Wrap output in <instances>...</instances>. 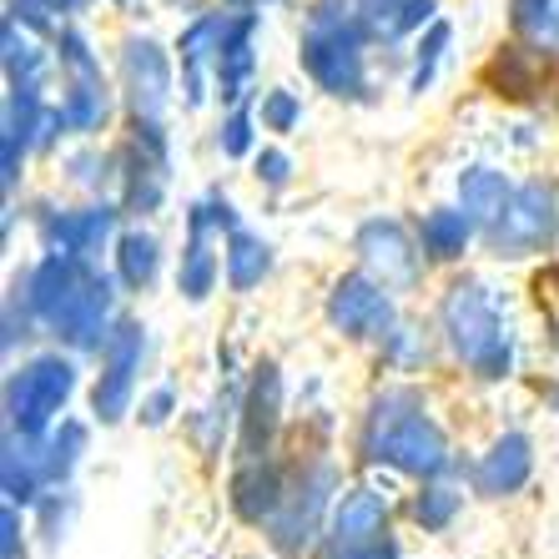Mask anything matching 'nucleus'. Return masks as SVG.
<instances>
[{
    "label": "nucleus",
    "instance_id": "obj_5",
    "mask_svg": "<svg viewBox=\"0 0 559 559\" xmlns=\"http://www.w3.org/2000/svg\"><path fill=\"white\" fill-rule=\"evenodd\" d=\"M328 312H333V323H338L343 333H383V328H389V302H383V293H378L368 277H343V283L333 287Z\"/></svg>",
    "mask_w": 559,
    "mask_h": 559
},
{
    "label": "nucleus",
    "instance_id": "obj_21",
    "mask_svg": "<svg viewBox=\"0 0 559 559\" xmlns=\"http://www.w3.org/2000/svg\"><path fill=\"white\" fill-rule=\"evenodd\" d=\"M343 559H393V549H389V539H378V545L358 549V555H343Z\"/></svg>",
    "mask_w": 559,
    "mask_h": 559
},
{
    "label": "nucleus",
    "instance_id": "obj_14",
    "mask_svg": "<svg viewBox=\"0 0 559 559\" xmlns=\"http://www.w3.org/2000/svg\"><path fill=\"white\" fill-rule=\"evenodd\" d=\"M273 418H277V373L273 368H262L258 378V389H252V408H248V454H258V443L267 439V429H273Z\"/></svg>",
    "mask_w": 559,
    "mask_h": 559
},
{
    "label": "nucleus",
    "instance_id": "obj_3",
    "mask_svg": "<svg viewBox=\"0 0 559 559\" xmlns=\"http://www.w3.org/2000/svg\"><path fill=\"white\" fill-rule=\"evenodd\" d=\"M66 393H71V368L61 358H40L31 364L26 373L11 383V418L21 433H36L46 429V418L66 404Z\"/></svg>",
    "mask_w": 559,
    "mask_h": 559
},
{
    "label": "nucleus",
    "instance_id": "obj_8",
    "mask_svg": "<svg viewBox=\"0 0 559 559\" xmlns=\"http://www.w3.org/2000/svg\"><path fill=\"white\" fill-rule=\"evenodd\" d=\"M358 248H364L368 267H373V273H383V283H408V277H414L408 242L399 237V227H383V222H373V227H364Z\"/></svg>",
    "mask_w": 559,
    "mask_h": 559
},
{
    "label": "nucleus",
    "instance_id": "obj_16",
    "mask_svg": "<svg viewBox=\"0 0 559 559\" xmlns=\"http://www.w3.org/2000/svg\"><path fill=\"white\" fill-rule=\"evenodd\" d=\"M182 287L192 298H202L212 287V252H207V217L192 222V248H187V262H182Z\"/></svg>",
    "mask_w": 559,
    "mask_h": 559
},
{
    "label": "nucleus",
    "instance_id": "obj_13",
    "mask_svg": "<svg viewBox=\"0 0 559 559\" xmlns=\"http://www.w3.org/2000/svg\"><path fill=\"white\" fill-rule=\"evenodd\" d=\"M323 484H328V474H318V479L308 484V499H293L287 514H277V545L283 549H298L302 539H308L312 514H318V504H323Z\"/></svg>",
    "mask_w": 559,
    "mask_h": 559
},
{
    "label": "nucleus",
    "instance_id": "obj_6",
    "mask_svg": "<svg viewBox=\"0 0 559 559\" xmlns=\"http://www.w3.org/2000/svg\"><path fill=\"white\" fill-rule=\"evenodd\" d=\"M378 534H383V499L373 489H353L333 520V555H358V549L378 545Z\"/></svg>",
    "mask_w": 559,
    "mask_h": 559
},
{
    "label": "nucleus",
    "instance_id": "obj_12",
    "mask_svg": "<svg viewBox=\"0 0 559 559\" xmlns=\"http://www.w3.org/2000/svg\"><path fill=\"white\" fill-rule=\"evenodd\" d=\"M106 233H111V212H81V217L56 222V242H61L66 252H76V258H92Z\"/></svg>",
    "mask_w": 559,
    "mask_h": 559
},
{
    "label": "nucleus",
    "instance_id": "obj_18",
    "mask_svg": "<svg viewBox=\"0 0 559 559\" xmlns=\"http://www.w3.org/2000/svg\"><path fill=\"white\" fill-rule=\"evenodd\" d=\"M156 267V248L146 242V237H127L121 242V273H127V283H146Z\"/></svg>",
    "mask_w": 559,
    "mask_h": 559
},
{
    "label": "nucleus",
    "instance_id": "obj_1",
    "mask_svg": "<svg viewBox=\"0 0 559 559\" xmlns=\"http://www.w3.org/2000/svg\"><path fill=\"white\" fill-rule=\"evenodd\" d=\"M368 454L389 459V464L408 468V474H433V468H443V439L429 418L414 414L404 399H389V404H378V414H373Z\"/></svg>",
    "mask_w": 559,
    "mask_h": 559
},
{
    "label": "nucleus",
    "instance_id": "obj_17",
    "mask_svg": "<svg viewBox=\"0 0 559 559\" xmlns=\"http://www.w3.org/2000/svg\"><path fill=\"white\" fill-rule=\"evenodd\" d=\"M262 273H267V248L252 242V237H233V252H227V277H233V287H252Z\"/></svg>",
    "mask_w": 559,
    "mask_h": 559
},
{
    "label": "nucleus",
    "instance_id": "obj_22",
    "mask_svg": "<svg viewBox=\"0 0 559 559\" xmlns=\"http://www.w3.org/2000/svg\"><path fill=\"white\" fill-rule=\"evenodd\" d=\"M555 404H559V393H555Z\"/></svg>",
    "mask_w": 559,
    "mask_h": 559
},
{
    "label": "nucleus",
    "instance_id": "obj_11",
    "mask_svg": "<svg viewBox=\"0 0 559 559\" xmlns=\"http://www.w3.org/2000/svg\"><path fill=\"white\" fill-rule=\"evenodd\" d=\"M464 212H468V222H499L504 217V182H499L495 171H468L464 177Z\"/></svg>",
    "mask_w": 559,
    "mask_h": 559
},
{
    "label": "nucleus",
    "instance_id": "obj_20",
    "mask_svg": "<svg viewBox=\"0 0 559 559\" xmlns=\"http://www.w3.org/2000/svg\"><path fill=\"white\" fill-rule=\"evenodd\" d=\"M534 298H539V308L549 312V323L559 328V267H549V273L534 277Z\"/></svg>",
    "mask_w": 559,
    "mask_h": 559
},
{
    "label": "nucleus",
    "instance_id": "obj_2",
    "mask_svg": "<svg viewBox=\"0 0 559 559\" xmlns=\"http://www.w3.org/2000/svg\"><path fill=\"white\" fill-rule=\"evenodd\" d=\"M443 323L454 333V348L464 353V364H474L484 378H499L509 368L504 323L495 318V308H489L479 287H454L449 302H443Z\"/></svg>",
    "mask_w": 559,
    "mask_h": 559
},
{
    "label": "nucleus",
    "instance_id": "obj_9",
    "mask_svg": "<svg viewBox=\"0 0 559 559\" xmlns=\"http://www.w3.org/2000/svg\"><path fill=\"white\" fill-rule=\"evenodd\" d=\"M524 479H530V443H524L520 433H509V439L495 443V454L484 459L479 484L489 495H509V489H520Z\"/></svg>",
    "mask_w": 559,
    "mask_h": 559
},
{
    "label": "nucleus",
    "instance_id": "obj_7",
    "mask_svg": "<svg viewBox=\"0 0 559 559\" xmlns=\"http://www.w3.org/2000/svg\"><path fill=\"white\" fill-rule=\"evenodd\" d=\"M136 358H142V333L136 328H121L111 353H106V373L96 383V414L102 418H121L131 393V373H136Z\"/></svg>",
    "mask_w": 559,
    "mask_h": 559
},
{
    "label": "nucleus",
    "instance_id": "obj_15",
    "mask_svg": "<svg viewBox=\"0 0 559 559\" xmlns=\"http://www.w3.org/2000/svg\"><path fill=\"white\" fill-rule=\"evenodd\" d=\"M464 237H468L464 212H429V217H424V248H429L433 258H454V252H464Z\"/></svg>",
    "mask_w": 559,
    "mask_h": 559
},
{
    "label": "nucleus",
    "instance_id": "obj_4",
    "mask_svg": "<svg viewBox=\"0 0 559 559\" xmlns=\"http://www.w3.org/2000/svg\"><path fill=\"white\" fill-rule=\"evenodd\" d=\"M555 237V202H549L545 187H524L504 212V227H499V248L504 252H524L534 242Z\"/></svg>",
    "mask_w": 559,
    "mask_h": 559
},
{
    "label": "nucleus",
    "instance_id": "obj_19",
    "mask_svg": "<svg viewBox=\"0 0 559 559\" xmlns=\"http://www.w3.org/2000/svg\"><path fill=\"white\" fill-rule=\"evenodd\" d=\"M459 495L454 489H429V495L418 499V520L429 524V530H439V524H449V514H454Z\"/></svg>",
    "mask_w": 559,
    "mask_h": 559
},
{
    "label": "nucleus",
    "instance_id": "obj_10",
    "mask_svg": "<svg viewBox=\"0 0 559 559\" xmlns=\"http://www.w3.org/2000/svg\"><path fill=\"white\" fill-rule=\"evenodd\" d=\"M102 312H106V283H76V293L66 298V308H61L56 323H61L76 343H96V333H102Z\"/></svg>",
    "mask_w": 559,
    "mask_h": 559
}]
</instances>
